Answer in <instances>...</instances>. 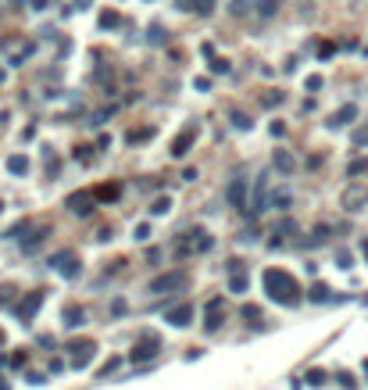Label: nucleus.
Instances as JSON below:
<instances>
[{"instance_id":"1","label":"nucleus","mask_w":368,"mask_h":390,"mask_svg":"<svg viewBox=\"0 0 368 390\" xmlns=\"http://www.w3.org/2000/svg\"><path fill=\"white\" fill-rule=\"evenodd\" d=\"M261 283H265V294L272 297L275 304H283V308L300 304V283L289 272H283V268H265Z\"/></svg>"},{"instance_id":"2","label":"nucleus","mask_w":368,"mask_h":390,"mask_svg":"<svg viewBox=\"0 0 368 390\" xmlns=\"http://www.w3.org/2000/svg\"><path fill=\"white\" fill-rule=\"evenodd\" d=\"M214 247V236L207 229H190L186 236L175 240V254L179 258H193V254H207Z\"/></svg>"},{"instance_id":"3","label":"nucleus","mask_w":368,"mask_h":390,"mask_svg":"<svg viewBox=\"0 0 368 390\" xmlns=\"http://www.w3.org/2000/svg\"><path fill=\"white\" fill-rule=\"evenodd\" d=\"M225 197H229V204H233L236 212L250 215V201H247V179H243V172H240V175H233V183H229Z\"/></svg>"},{"instance_id":"4","label":"nucleus","mask_w":368,"mask_h":390,"mask_svg":"<svg viewBox=\"0 0 368 390\" xmlns=\"http://www.w3.org/2000/svg\"><path fill=\"white\" fill-rule=\"evenodd\" d=\"M50 265H54L65 279H75V276L82 272V268H79V258H75V251H57L54 258H50Z\"/></svg>"},{"instance_id":"5","label":"nucleus","mask_w":368,"mask_h":390,"mask_svg":"<svg viewBox=\"0 0 368 390\" xmlns=\"http://www.w3.org/2000/svg\"><path fill=\"white\" fill-rule=\"evenodd\" d=\"M65 208H72L75 215H89V212L97 208V193H89V190H75V193H68Z\"/></svg>"},{"instance_id":"6","label":"nucleus","mask_w":368,"mask_h":390,"mask_svg":"<svg viewBox=\"0 0 368 390\" xmlns=\"http://www.w3.org/2000/svg\"><path fill=\"white\" fill-rule=\"evenodd\" d=\"M272 208V190H268V172L257 175V190H254V201H250V215L257 212H268Z\"/></svg>"},{"instance_id":"7","label":"nucleus","mask_w":368,"mask_h":390,"mask_svg":"<svg viewBox=\"0 0 368 390\" xmlns=\"http://www.w3.org/2000/svg\"><path fill=\"white\" fill-rule=\"evenodd\" d=\"M68 351H72V365L82 369V365H89V358H93L97 344H93V340H68Z\"/></svg>"},{"instance_id":"8","label":"nucleus","mask_w":368,"mask_h":390,"mask_svg":"<svg viewBox=\"0 0 368 390\" xmlns=\"http://www.w3.org/2000/svg\"><path fill=\"white\" fill-rule=\"evenodd\" d=\"M40 304H43V290H33V294H25L22 301H18V308H14V315H18V322H29L33 315L40 311Z\"/></svg>"},{"instance_id":"9","label":"nucleus","mask_w":368,"mask_h":390,"mask_svg":"<svg viewBox=\"0 0 368 390\" xmlns=\"http://www.w3.org/2000/svg\"><path fill=\"white\" fill-rule=\"evenodd\" d=\"M222 322H225V301H222V297H214V301H207V308H204V329L214 333Z\"/></svg>"},{"instance_id":"10","label":"nucleus","mask_w":368,"mask_h":390,"mask_svg":"<svg viewBox=\"0 0 368 390\" xmlns=\"http://www.w3.org/2000/svg\"><path fill=\"white\" fill-rule=\"evenodd\" d=\"M182 283H186V276L182 272H164L158 279H150V294H168V290H179Z\"/></svg>"},{"instance_id":"11","label":"nucleus","mask_w":368,"mask_h":390,"mask_svg":"<svg viewBox=\"0 0 368 390\" xmlns=\"http://www.w3.org/2000/svg\"><path fill=\"white\" fill-rule=\"evenodd\" d=\"M229 290H233V294H243V290H247V265H243V261H229Z\"/></svg>"},{"instance_id":"12","label":"nucleus","mask_w":368,"mask_h":390,"mask_svg":"<svg viewBox=\"0 0 368 390\" xmlns=\"http://www.w3.org/2000/svg\"><path fill=\"white\" fill-rule=\"evenodd\" d=\"M164 319L172 322L175 329H186V326H190V319H193V308H190L186 301H182V304H175V308H168V311H164Z\"/></svg>"},{"instance_id":"13","label":"nucleus","mask_w":368,"mask_h":390,"mask_svg":"<svg viewBox=\"0 0 368 390\" xmlns=\"http://www.w3.org/2000/svg\"><path fill=\"white\" fill-rule=\"evenodd\" d=\"M197 132H201L197 126H186V129H182V136H175V140H172V154H175V158L190 154V147H193V140H197Z\"/></svg>"},{"instance_id":"14","label":"nucleus","mask_w":368,"mask_h":390,"mask_svg":"<svg viewBox=\"0 0 368 390\" xmlns=\"http://www.w3.org/2000/svg\"><path fill=\"white\" fill-rule=\"evenodd\" d=\"M158 354V337H143L140 344H136V347H132V362H147V358H154Z\"/></svg>"},{"instance_id":"15","label":"nucleus","mask_w":368,"mask_h":390,"mask_svg":"<svg viewBox=\"0 0 368 390\" xmlns=\"http://www.w3.org/2000/svg\"><path fill=\"white\" fill-rule=\"evenodd\" d=\"M354 118H358V108H354V104H343V108H340V111H336V115L329 118V126L336 129V126H347V122H354Z\"/></svg>"},{"instance_id":"16","label":"nucleus","mask_w":368,"mask_h":390,"mask_svg":"<svg viewBox=\"0 0 368 390\" xmlns=\"http://www.w3.org/2000/svg\"><path fill=\"white\" fill-rule=\"evenodd\" d=\"M289 201H293V190H289V186L272 190V208H275V212H286V208H289Z\"/></svg>"},{"instance_id":"17","label":"nucleus","mask_w":368,"mask_h":390,"mask_svg":"<svg viewBox=\"0 0 368 390\" xmlns=\"http://www.w3.org/2000/svg\"><path fill=\"white\" fill-rule=\"evenodd\" d=\"M368 201V190H361V186H354V190H347V197H343V204H347V212H358V208Z\"/></svg>"},{"instance_id":"18","label":"nucleus","mask_w":368,"mask_h":390,"mask_svg":"<svg viewBox=\"0 0 368 390\" xmlns=\"http://www.w3.org/2000/svg\"><path fill=\"white\" fill-rule=\"evenodd\" d=\"M7 172L25 175V172H29V158H25V154H11V158H7Z\"/></svg>"},{"instance_id":"19","label":"nucleus","mask_w":368,"mask_h":390,"mask_svg":"<svg viewBox=\"0 0 368 390\" xmlns=\"http://www.w3.org/2000/svg\"><path fill=\"white\" fill-rule=\"evenodd\" d=\"M82 319H86V311H82L79 304H68V308H65V326L75 329V326H82Z\"/></svg>"},{"instance_id":"20","label":"nucleus","mask_w":368,"mask_h":390,"mask_svg":"<svg viewBox=\"0 0 368 390\" xmlns=\"http://www.w3.org/2000/svg\"><path fill=\"white\" fill-rule=\"evenodd\" d=\"M272 165H275L279 172H293V154H289V151H275Z\"/></svg>"},{"instance_id":"21","label":"nucleus","mask_w":368,"mask_h":390,"mask_svg":"<svg viewBox=\"0 0 368 390\" xmlns=\"http://www.w3.org/2000/svg\"><path fill=\"white\" fill-rule=\"evenodd\" d=\"M365 172H368V158H354V161L347 165V175H350V179H358V175H365Z\"/></svg>"},{"instance_id":"22","label":"nucleus","mask_w":368,"mask_h":390,"mask_svg":"<svg viewBox=\"0 0 368 390\" xmlns=\"http://www.w3.org/2000/svg\"><path fill=\"white\" fill-rule=\"evenodd\" d=\"M308 297H311L315 304H322V301H329V287H326V283H315V287H311V294H308Z\"/></svg>"},{"instance_id":"23","label":"nucleus","mask_w":368,"mask_h":390,"mask_svg":"<svg viewBox=\"0 0 368 390\" xmlns=\"http://www.w3.org/2000/svg\"><path fill=\"white\" fill-rule=\"evenodd\" d=\"M275 7H279L275 0H257V11H261V18H272V14H275Z\"/></svg>"},{"instance_id":"24","label":"nucleus","mask_w":368,"mask_h":390,"mask_svg":"<svg viewBox=\"0 0 368 390\" xmlns=\"http://www.w3.org/2000/svg\"><path fill=\"white\" fill-rule=\"evenodd\" d=\"M168 208H172V201H168V197H158L154 204H150V212H154V215H168Z\"/></svg>"},{"instance_id":"25","label":"nucleus","mask_w":368,"mask_h":390,"mask_svg":"<svg viewBox=\"0 0 368 390\" xmlns=\"http://www.w3.org/2000/svg\"><path fill=\"white\" fill-rule=\"evenodd\" d=\"M336 265H340V268H350V265H354V254H350V251H336Z\"/></svg>"},{"instance_id":"26","label":"nucleus","mask_w":368,"mask_h":390,"mask_svg":"<svg viewBox=\"0 0 368 390\" xmlns=\"http://www.w3.org/2000/svg\"><path fill=\"white\" fill-rule=\"evenodd\" d=\"M250 4H254V0H233V4H229V11H233V14H247Z\"/></svg>"},{"instance_id":"27","label":"nucleus","mask_w":368,"mask_h":390,"mask_svg":"<svg viewBox=\"0 0 368 390\" xmlns=\"http://www.w3.org/2000/svg\"><path fill=\"white\" fill-rule=\"evenodd\" d=\"M43 240H47V229H36V233H33V240H25L22 247H25V251H33L36 244H43Z\"/></svg>"},{"instance_id":"28","label":"nucleus","mask_w":368,"mask_h":390,"mask_svg":"<svg viewBox=\"0 0 368 390\" xmlns=\"http://www.w3.org/2000/svg\"><path fill=\"white\" fill-rule=\"evenodd\" d=\"M100 25H104V29L118 25V11H104V14H100Z\"/></svg>"},{"instance_id":"29","label":"nucleus","mask_w":368,"mask_h":390,"mask_svg":"<svg viewBox=\"0 0 368 390\" xmlns=\"http://www.w3.org/2000/svg\"><path fill=\"white\" fill-rule=\"evenodd\" d=\"M97 197H100V201H111V197H118V183L104 186V190H97Z\"/></svg>"},{"instance_id":"30","label":"nucleus","mask_w":368,"mask_h":390,"mask_svg":"<svg viewBox=\"0 0 368 390\" xmlns=\"http://www.w3.org/2000/svg\"><path fill=\"white\" fill-rule=\"evenodd\" d=\"M233 126L236 129H250V118L243 115V111H233Z\"/></svg>"},{"instance_id":"31","label":"nucleus","mask_w":368,"mask_h":390,"mask_svg":"<svg viewBox=\"0 0 368 390\" xmlns=\"http://www.w3.org/2000/svg\"><path fill=\"white\" fill-rule=\"evenodd\" d=\"M240 315H243V319H261V311H257L254 304H243V308H240Z\"/></svg>"},{"instance_id":"32","label":"nucleus","mask_w":368,"mask_h":390,"mask_svg":"<svg viewBox=\"0 0 368 390\" xmlns=\"http://www.w3.org/2000/svg\"><path fill=\"white\" fill-rule=\"evenodd\" d=\"M214 11V0H197V14H211Z\"/></svg>"},{"instance_id":"33","label":"nucleus","mask_w":368,"mask_h":390,"mask_svg":"<svg viewBox=\"0 0 368 390\" xmlns=\"http://www.w3.org/2000/svg\"><path fill=\"white\" fill-rule=\"evenodd\" d=\"M25 229H29V222L22 218V222H18V226H11V233H7V236H11V240H18V236H22Z\"/></svg>"},{"instance_id":"34","label":"nucleus","mask_w":368,"mask_h":390,"mask_svg":"<svg viewBox=\"0 0 368 390\" xmlns=\"http://www.w3.org/2000/svg\"><path fill=\"white\" fill-rule=\"evenodd\" d=\"M147 136H150V129H132V132H129L132 143H140V140H147Z\"/></svg>"},{"instance_id":"35","label":"nucleus","mask_w":368,"mask_h":390,"mask_svg":"<svg viewBox=\"0 0 368 390\" xmlns=\"http://www.w3.org/2000/svg\"><path fill=\"white\" fill-rule=\"evenodd\" d=\"M265 104H268V108H279V104H283V93H279V89H275V93H268Z\"/></svg>"},{"instance_id":"36","label":"nucleus","mask_w":368,"mask_h":390,"mask_svg":"<svg viewBox=\"0 0 368 390\" xmlns=\"http://www.w3.org/2000/svg\"><path fill=\"white\" fill-rule=\"evenodd\" d=\"M211 68L222 76V72H229V61H225V57H214V61H211Z\"/></svg>"},{"instance_id":"37","label":"nucleus","mask_w":368,"mask_h":390,"mask_svg":"<svg viewBox=\"0 0 368 390\" xmlns=\"http://www.w3.org/2000/svg\"><path fill=\"white\" fill-rule=\"evenodd\" d=\"M308 383L322 387V383H326V372H318V369H315V372H308Z\"/></svg>"},{"instance_id":"38","label":"nucleus","mask_w":368,"mask_h":390,"mask_svg":"<svg viewBox=\"0 0 368 390\" xmlns=\"http://www.w3.org/2000/svg\"><path fill=\"white\" fill-rule=\"evenodd\" d=\"M136 240H150V226H147V222H140V226H136Z\"/></svg>"},{"instance_id":"39","label":"nucleus","mask_w":368,"mask_h":390,"mask_svg":"<svg viewBox=\"0 0 368 390\" xmlns=\"http://www.w3.org/2000/svg\"><path fill=\"white\" fill-rule=\"evenodd\" d=\"M179 11H197V0H175Z\"/></svg>"},{"instance_id":"40","label":"nucleus","mask_w":368,"mask_h":390,"mask_svg":"<svg viewBox=\"0 0 368 390\" xmlns=\"http://www.w3.org/2000/svg\"><path fill=\"white\" fill-rule=\"evenodd\" d=\"M336 50V43H322V47H318V57H329Z\"/></svg>"},{"instance_id":"41","label":"nucleus","mask_w":368,"mask_h":390,"mask_svg":"<svg viewBox=\"0 0 368 390\" xmlns=\"http://www.w3.org/2000/svg\"><path fill=\"white\" fill-rule=\"evenodd\" d=\"M308 89L315 93V89H322V76H308Z\"/></svg>"},{"instance_id":"42","label":"nucleus","mask_w":368,"mask_h":390,"mask_svg":"<svg viewBox=\"0 0 368 390\" xmlns=\"http://www.w3.org/2000/svg\"><path fill=\"white\" fill-rule=\"evenodd\" d=\"M111 79V68H97V83H107Z\"/></svg>"},{"instance_id":"43","label":"nucleus","mask_w":368,"mask_h":390,"mask_svg":"<svg viewBox=\"0 0 368 390\" xmlns=\"http://www.w3.org/2000/svg\"><path fill=\"white\" fill-rule=\"evenodd\" d=\"M354 143H368V129H358L354 132Z\"/></svg>"},{"instance_id":"44","label":"nucleus","mask_w":368,"mask_h":390,"mask_svg":"<svg viewBox=\"0 0 368 390\" xmlns=\"http://www.w3.org/2000/svg\"><path fill=\"white\" fill-rule=\"evenodd\" d=\"M361 251H365V258H368V240H365V244H361Z\"/></svg>"},{"instance_id":"45","label":"nucleus","mask_w":368,"mask_h":390,"mask_svg":"<svg viewBox=\"0 0 368 390\" xmlns=\"http://www.w3.org/2000/svg\"><path fill=\"white\" fill-rule=\"evenodd\" d=\"M0 347H4V329H0Z\"/></svg>"}]
</instances>
